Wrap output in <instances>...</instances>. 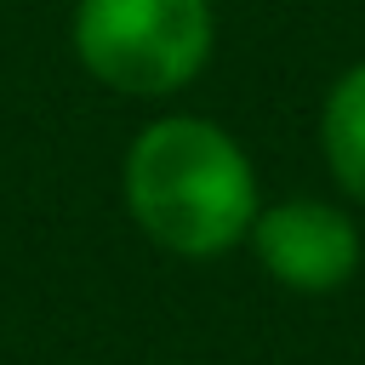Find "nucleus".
<instances>
[{"instance_id":"nucleus-1","label":"nucleus","mask_w":365,"mask_h":365,"mask_svg":"<svg viewBox=\"0 0 365 365\" xmlns=\"http://www.w3.org/2000/svg\"><path fill=\"white\" fill-rule=\"evenodd\" d=\"M120 200L143 240L188 262L245 245L262 211L251 154L205 114L148 120L120 160Z\"/></svg>"},{"instance_id":"nucleus-2","label":"nucleus","mask_w":365,"mask_h":365,"mask_svg":"<svg viewBox=\"0 0 365 365\" xmlns=\"http://www.w3.org/2000/svg\"><path fill=\"white\" fill-rule=\"evenodd\" d=\"M74 63L137 103L188 91L217 46L211 0H74Z\"/></svg>"},{"instance_id":"nucleus-3","label":"nucleus","mask_w":365,"mask_h":365,"mask_svg":"<svg viewBox=\"0 0 365 365\" xmlns=\"http://www.w3.org/2000/svg\"><path fill=\"white\" fill-rule=\"evenodd\" d=\"M251 257L262 262V274L297 297H325V291H342L354 274H359V228L342 205L331 200H314V194H297V200H274L257 211L251 234H245Z\"/></svg>"},{"instance_id":"nucleus-4","label":"nucleus","mask_w":365,"mask_h":365,"mask_svg":"<svg viewBox=\"0 0 365 365\" xmlns=\"http://www.w3.org/2000/svg\"><path fill=\"white\" fill-rule=\"evenodd\" d=\"M319 154L331 182L365 205V63L342 68L319 103Z\"/></svg>"},{"instance_id":"nucleus-5","label":"nucleus","mask_w":365,"mask_h":365,"mask_svg":"<svg viewBox=\"0 0 365 365\" xmlns=\"http://www.w3.org/2000/svg\"><path fill=\"white\" fill-rule=\"evenodd\" d=\"M68 365H86V359H68Z\"/></svg>"}]
</instances>
